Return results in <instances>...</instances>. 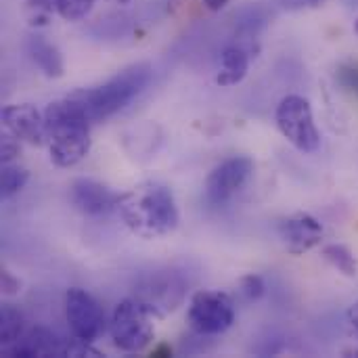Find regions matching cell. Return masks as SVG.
<instances>
[{"instance_id":"cell-1","label":"cell","mask_w":358,"mask_h":358,"mask_svg":"<svg viewBox=\"0 0 358 358\" xmlns=\"http://www.w3.org/2000/svg\"><path fill=\"white\" fill-rule=\"evenodd\" d=\"M117 214L124 224L143 239L166 237L180 222L174 193L162 182H143L117 199Z\"/></svg>"},{"instance_id":"cell-2","label":"cell","mask_w":358,"mask_h":358,"mask_svg":"<svg viewBox=\"0 0 358 358\" xmlns=\"http://www.w3.org/2000/svg\"><path fill=\"white\" fill-rule=\"evenodd\" d=\"M46 141L50 162L59 168H71L90 151V120L71 96L55 101L44 111Z\"/></svg>"},{"instance_id":"cell-3","label":"cell","mask_w":358,"mask_h":358,"mask_svg":"<svg viewBox=\"0 0 358 358\" xmlns=\"http://www.w3.org/2000/svg\"><path fill=\"white\" fill-rule=\"evenodd\" d=\"M151 73L149 63H134L105 84L88 90H76L69 96L80 103L90 122H103L126 109L149 86Z\"/></svg>"},{"instance_id":"cell-4","label":"cell","mask_w":358,"mask_h":358,"mask_svg":"<svg viewBox=\"0 0 358 358\" xmlns=\"http://www.w3.org/2000/svg\"><path fill=\"white\" fill-rule=\"evenodd\" d=\"M151 310L136 298L122 300L109 321V336L122 352H143L153 342V323Z\"/></svg>"},{"instance_id":"cell-5","label":"cell","mask_w":358,"mask_h":358,"mask_svg":"<svg viewBox=\"0 0 358 358\" xmlns=\"http://www.w3.org/2000/svg\"><path fill=\"white\" fill-rule=\"evenodd\" d=\"M279 132L302 153H315L321 147V132L315 124L310 103L300 94L281 99L275 111Z\"/></svg>"},{"instance_id":"cell-6","label":"cell","mask_w":358,"mask_h":358,"mask_svg":"<svg viewBox=\"0 0 358 358\" xmlns=\"http://www.w3.org/2000/svg\"><path fill=\"white\" fill-rule=\"evenodd\" d=\"M187 323L199 336H220L235 323L233 300L222 292L199 289L189 302Z\"/></svg>"},{"instance_id":"cell-7","label":"cell","mask_w":358,"mask_h":358,"mask_svg":"<svg viewBox=\"0 0 358 358\" xmlns=\"http://www.w3.org/2000/svg\"><path fill=\"white\" fill-rule=\"evenodd\" d=\"M187 294V283L174 271H155L145 275L136 285V300H141L153 317H166L174 313Z\"/></svg>"},{"instance_id":"cell-8","label":"cell","mask_w":358,"mask_h":358,"mask_svg":"<svg viewBox=\"0 0 358 358\" xmlns=\"http://www.w3.org/2000/svg\"><path fill=\"white\" fill-rule=\"evenodd\" d=\"M65 319L73 338L96 342L105 331V313L99 302L80 287H69L65 294Z\"/></svg>"},{"instance_id":"cell-9","label":"cell","mask_w":358,"mask_h":358,"mask_svg":"<svg viewBox=\"0 0 358 358\" xmlns=\"http://www.w3.org/2000/svg\"><path fill=\"white\" fill-rule=\"evenodd\" d=\"M254 162L243 155H235L218 164L206 180V199L212 206L231 201L252 178Z\"/></svg>"},{"instance_id":"cell-10","label":"cell","mask_w":358,"mask_h":358,"mask_svg":"<svg viewBox=\"0 0 358 358\" xmlns=\"http://www.w3.org/2000/svg\"><path fill=\"white\" fill-rule=\"evenodd\" d=\"M323 235V224L308 212H296L279 222V237L285 250L294 256H302L315 250Z\"/></svg>"},{"instance_id":"cell-11","label":"cell","mask_w":358,"mask_h":358,"mask_svg":"<svg viewBox=\"0 0 358 358\" xmlns=\"http://www.w3.org/2000/svg\"><path fill=\"white\" fill-rule=\"evenodd\" d=\"M117 199L120 195L92 178H76L69 187V201L84 216H105L117 210Z\"/></svg>"},{"instance_id":"cell-12","label":"cell","mask_w":358,"mask_h":358,"mask_svg":"<svg viewBox=\"0 0 358 358\" xmlns=\"http://www.w3.org/2000/svg\"><path fill=\"white\" fill-rule=\"evenodd\" d=\"M2 124L4 128L19 138L21 143L40 147L46 141V124L44 113H40L34 105L21 103V105H6L2 109Z\"/></svg>"},{"instance_id":"cell-13","label":"cell","mask_w":358,"mask_h":358,"mask_svg":"<svg viewBox=\"0 0 358 358\" xmlns=\"http://www.w3.org/2000/svg\"><path fill=\"white\" fill-rule=\"evenodd\" d=\"M65 340L46 327L25 329V334L10 346L2 348L6 357H63Z\"/></svg>"},{"instance_id":"cell-14","label":"cell","mask_w":358,"mask_h":358,"mask_svg":"<svg viewBox=\"0 0 358 358\" xmlns=\"http://www.w3.org/2000/svg\"><path fill=\"white\" fill-rule=\"evenodd\" d=\"M250 69V50L241 44H231L220 55V71L216 76L218 86H237L243 82Z\"/></svg>"},{"instance_id":"cell-15","label":"cell","mask_w":358,"mask_h":358,"mask_svg":"<svg viewBox=\"0 0 358 358\" xmlns=\"http://www.w3.org/2000/svg\"><path fill=\"white\" fill-rule=\"evenodd\" d=\"M27 55L34 61V65L46 76V78H61L63 76V59L55 44L44 40L42 36H31L25 42Z\"/></svg>"},{"instance_id":"cell-16","label":"cell","mask_w":358,"mask_h":358,"mask_svg":"<svg viewBox=\"0 0 358 358\" xmlns=\"http://www.w3.org/2000/svg\"><path fill=\"white\" fill-rule=\"evenodd\" d=\"M0 334H2V348L15 344L25 334V317L13 304H2L0 308Z\"/></svg>"},{"instance_id":"cell-17","label":"cell","mask_w":358,"mask_h":358,"mask_svg":"<svg viewBox=\"0 0 358 358\" xmlns=\"http://www.w3.org/2000/svg\"><path fill=\"white\" fill-rule=\"evenodd\" d=\"M321 256H323L336 271H340L344 277H357L358 262L357 258H355V254H352L346 245H342V243H329V245L323 248Z\"/></svg>"},{"instance_id":"cell-18","label":"cell","mask_w":358,"mask_h":358,"mask_svg":"<svg viewBox=\"0 0 358 358\" xmlns=\"http://www.w3.org/2000/svg\"><path fill=\"white\" fill-rule=\"evenodd\" d=\"M29 180V172L21 166L15 164H2V174H0V197L10 199L17 195Z\"/></svg>"},{"instance_id":"cell-19","label":"cell","mask_w":358,"mask_h":358,"mask_svg":"<svg viewBox=\"0 0 358 358\" xmlns=\"http://www.w3.org/2000/svg\"><path fill=\"white\" fill-rule=\"evenodd\" d=\"M94 0H57V13L65 21H82L92 10Z\"/></svg>"},{"instance_id":"cell-20","label":"cell","mask_w":358,"mask_h":358,"mask_svg":"<svg viewBox=\"0 0 358 358\" xmlns=\"http://www.w3.org/2000/svg\"><path fill=\"white\" fill-rule=\"evenodd\" d=\"M266 292L264 279L260 275H245L239 281V294L243 296L245 302H258Z\"/></svg>"},{"instance_id":"cell-21","label":"cell","mask_w":358,"mask_h":358,"mask_svg":"<svg viewBox=\"0 0 358 358\" xmlns=\"http://www.w3.org/2000/svg\"><path fill=\"white\" fill-rule=\"evenodd\" d=\"M19 153H21V141L15 138L10 132L4 134L2 141H0V159H2V164H10Z\"/></svg>"},{"instance_id":"cell-22","label":"cell","mask_w":358,"mask_h":358,"mask_svg":"<svg viewBox=\"0 0 358 358\" xmlns=\"http://www.w3.org/2000/svg\"><path fill=\"white\" fill-rule=\"evenodd\" d=\"M338 80H340L346 88L358 92V67H342L340 73H338Z\"/></svg>"},{"instance_id":"cell-23","label":"cell","mask_w":358,"mask_h":358,"mask_svg":"<svg viewBox=\"0 0 358 358\" xmlns=\"http://www.w3.org/2000/svg\"><path fill=\"white\" fill-rule=\"evenodd\" d=\"M0 285H2V294L6 296H15L19 292V279H15L8 271H2L0 273Z\"/></svg>"},{"instance_id":"cell-24","label":"cell","mask_w":358,"mask_h":358,"mask_svg":"<svg viewBox=\"0 0 358 358\" xmlns=\"http://www.w3.org/2000/svg\"><path fill=\"white\" fill-rule=\"evenodd\" d=\"M27 4L36 8V13H44V15L57 10V0H27Z\"/></svg>"},{"instance_id":"cell-25","label":"cell","mask_w":358,"mask_h":358,"mask_svg":"<svg viewBox=\"0 0 358 358\" xmlns=\"http://www.w3.org/2000/svg\"><path fill=\"white\" fill-rule=\"evenodd\" d=\"M348 323L352 325V329L358 334V302H355L348 310Z\"/></svg>"},{"instance_id":"cell-26","label":"cell","mask_w":358,"mask_h":358,"mask_svg":"<svg viewBox=\"0 0 358 358\" xmlns=\"http://www.w3.org/2000/svg\"><path fill=\"white\" fill-rule=\"evenodd\" d=\"M203 4L210 8V10H214V13H218V10H222L227 4H229V0H203Z\"/></svg>"},{"instance_id":"cell-27","label":"cell","mask_w":358,"mask_h":358,"mask_svg":"<svg viewBox=\"0 0 358 358\" xmlns=\"http://www.w3.org/2000/svg\"><path fill=\"white\" fill-rule=\"evenodd\" d=\"M170 355H172V350L168 346H159L153 350V357H170Z\"/></svg>"},{"instance_id":"cell-28","label":"cell","mask_w":358,"mask_h":358,"mask_svg":"<svg viewBox=\"0 0 358 358\" xmlns=\"http://www.w3.org/2000/svg\"><path fill=\"white\" fill-rule=\"evenodd\" d=\"M109 2H115V4H130L132 0H109Z\"/></svg>"},{"instance_id":"cell-29","label":"cell","mask_w":358,"mask_h":358,"mask_svg":"<svg viewBox=\"0 0 358 358\" xmlns=\"http://www.w3.org/2000/svg\"><path fill=\"white\" fill-rule=\"evenodd\" d=\"M308 4H313V6H319L321 2H325V0H306Z\"/></svg>"},{"instance_id":"cell-30","label":"cell","mask_w":358,"mask_h":358,"mask_svg":"<svg viewBox=\"0 0 358 358\" xmlns=\"http://www.w3.org/2000/svg\"><path fill=\"white\" fill-rule=\"evenodd\" d=\"M355 31H357V36H358V17H357V21H355Z\"/></svg>"}]
</instances>
